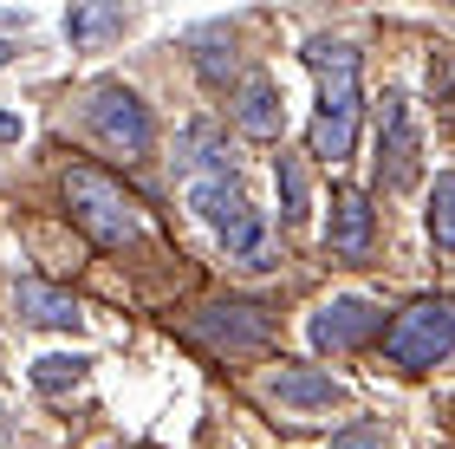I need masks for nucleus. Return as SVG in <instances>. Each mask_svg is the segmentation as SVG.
<instances>
[{
	"label": "nucleus",
	"instance_id": "15",
	"mask_svg": "<svg viewBox=\"0 0 455 449\" xmlns=\"http://www.w3.org/2000/svg\"><path fill=\"white\" fill-rule=\"evenodd\" d=\"M274 182H280V209H286V221H299L313 215V196H306V170H299V156H280L274 163Z\"/></svg>",
	"mask_w": 455,
	"mask_h": 449
},
{
	"label": "nucleus",
	"instance_id": "7",
	"mask_svg": "<svg viewBox=\"0 0 455 449\" xmlns=\"http://www.w3.org/2000/svg\"><path fill=\"white\" fill-rule=\"evenodd\" d=\"M378 325H384V313H378V306H371V300H358V293H345V300H325L319 313H313L306 339H313V352H351V345L378 339Z\"/></svg>",
	"mask_w": 455,
	"mask_h": 449
},
{
	"label": "nucleus",
	"instance_id": "10",
	"mask_svg": "<svg viewBox=\"0 0 455 449\" xmlns=\"http://www.w3.org/2000/svg\"><path fill=\"white\" fill-rule=\"evenodd\" d=\"M13 306L27 313V325H52V333H72V325H78V300L59 293V287H46V280H20Z\"/></svg>",
	"mask_w": 455,
	"mask_h": 449
},
{
	"label": "nucleus",
	"instance_id": "14",
	"mask_svg": "<svg viewBox=\"0 0 455 449\" xmlns=\"http://www.w3.org/2000/svg\"><path fill=\"white\" fill-rule=\"evenodd\" d=\"M429 241L443 254H455V170L436 176V196H429Z\"/></svg>",
	"mask_w": 455,
	"mask_h": 449
},
{
	"label": "nucleus",
	"instance_id": "8",
	"mask_svg": "<svg viewBox=\"0 0 455 449\" xmlns=\"http://www.w3.org/2000/svg\"><path fill=\"white\" fill-rule=\"evenodd\" d=\"M196 339L221 345V352H260V345L274 339V319H267L260 306H202Z\"/></svg>",
	"mask_w": 455,
	"mask_h": 449
},
{
	"label": "nucleus",
	"instance_id": "1",
	"mask_svg": "<svg viewBox=\"0 0 455 449\" xmlns=\"http://www.w3.org/2000/svg\"><path fill=\"white\" fill-rule=\"evenodd\" d=\"M306 66L325 78L319 92V117H313V156L325 163H345L351 144H358V46H345V39H313L306 46Z\"/></svg>",
	"mask_w": 455,
	"mask_h": 449
},
{
	"label": "nucleus",
	"instance_id": "2",
	"mask_svg": "<svg viewBox=\"0 0 455 449\" xmlns=\"http://www.w3.org/2000/svg\"><path fill=\"white\" fill-rule=\"evenodd\" d=\"M189 209L228 241V254H241L247 268H274V261H267V221H260V209L228 176H196L189 182Z\"/></svg>",
	"mask_w": 455,
	"mask_h": 449
},
{
	"label": "nucleus",
	"instance_id": "16",
	"mask_svg": "<svg viewBox=\"0 0 455 449\" xmlns=\"http://www.w3.org/2000/svg\"><path fill=\"white\" fill-rule=\"evenodd\" d=\"M78 378H85V358H39V365H33V384H39L46 397H59V391L78 384Z\"/></svg>",
	"mask_w": 455,
	"mask_h": 449
},
{
	"label": "nucleus",
	"instance_id": "4",
	"mask_svg": "<svg viewBox=\"0 0 455 449\" xmlns=\"http://www.w3.org/2000/svg\"><path fill=\"white\" fill-rule=\"evenodd\" d=\"M384 352L397 365H410V372L443 365L455 352V300H417V306H403V313L390 319V333H384Z\"/></svg>",
	"mask_w": 455,
	"mask_h": 449
},
{
	"label": "nucleus",
	"instance_id": "9",
	"mask_svg": "<svg viewBox=\"0 0 455 449\" xmlns=\"http://www.w3.org/2000/svg\"><path fill=\"white\" fill-rule=\"evenodd\" d=\"M371 229H378L371 196H364V189H339V196H332V229H325V248H332L339 261H364V254H371Z\"/></svg>",
	"mask_w": 455,
	"mask_h": 449
},
{
	"label": "nucleus",
	"instance_id": "5",
	"mask_svg": "<svg viewBox=\"0 0 455 449\" xmlns=\"http://www.w3.org/2000/svg\"><path fill=\"white\" fill-rule=\"evenodd\" d=\"M85 124H92L98 144H111L117 156H143V150H150V137H156L150 111H143V98H137L131 85H111V78H105V85H92Z\"/></svg>",
	"mask_w": 455,
	"mask_h": 449
},
{
	"label": "nucleus",
	"instance_id": "3",
	"mask_svg": "<svg viewBox=\"0 0 455 449\" xmlns=\"http://www.w3.org/2000/svg\"><path fill=\"white\" fill-rule=\"evenodd\" d=\"M66 209H72V221L98 241V248H124V241H137L131 196H124L105 170H92V163H78V170L66 176Z\"/></svg>",
	"mask_w": 455,
	"mask_h": 449
},
{
	"label": "nucleus",
	"instance_id": "19",
	"mask_svg": "<svg viewBox=\"0 0 455 449\" xmlns=\"http://www.w3.org/2000/svg\"><path fill=\"white\" fill-rule=\"evenodd\" d=\"M7 59H13V46H7V39H0V66H7Z\"/></svg>",
	"mask_w": 455,
	"mask_h": 449
},
{
	"label": "nucleus",
	"instance_id": "11",
	"mask_svg": "<svg viewBox=\"0 0 455 449\" xmlns=\"http://www.w3.org/2000/svg\"><path fill=\"white\" fill-rule=\"evenodd\" d=\"M274 397L286 404V411H332L345 391H339V378L313 372V365H293V372H280V378H274Z\"/></svg>",
	"mask_w": 455,
	"mask_h": 449
},
{
	"label": "nucleus",
	"instance_id": "6",
	"mask_svg": "<svg viewBox=\"0 0 455 449\" xmlns=\"http://www.w3.org/2000/svg\"><path fill=\"white\" fill-rule=\"evenodd\" d=\"M423 170V137L410 124V105L397 92H384V111H378V182L384 189H410Z\"/></svg>",
	"mask_w": 455,
	"mask_h": 449
},
{
	"label": "nucleus",
	"instance_id": "13",
	"mask_svg": "<svg viewBox=\"0 0 455 449\" xmlns=\"http://www.w3.org/2000/svg\"><path fill=\"white\" fill-rule=\"evenodd\" d=\"M124 27H131V13H124V7H72L66 13L72 46H105V39H117Z\"/></svg>",
	"mask_w": 455,
	"mask_h": 449
},
{
	"label": "nucleus",
	"instance_id": "18",
	"mask_svg": "<svg viewBox=\"0 0 455 449\" xmlns=\"http://www.w3.org/2000/svg\"><path fill=\"white\" fill-rule=\"evenodd\" d=\"M0 137H20V117H7V111H0Z\"/></svg>",
	"mask_w": 455,
	"mask_h": 449
},
{
	"label": "nucleus",
	"instance_id": "12",
	"mask_svg": "<svg viewBox=\"0 0 455 449\" xmlns=\"http://www.w3.org/2000/svg\"><path fill=\"white\" fill-rule=\"evenodd\" d=\"M235 124H241L247 137H280L286 105H280V92L267 85V78H247V85H241V98H235Z\"/></svg>",
	"mask_w": 455,
	"mask_h": 449
},
{
	"label": "nucleus",
	"instance_id": "17",
	"mask_svg": "<svg viewBox=\"0 0 455 449\" xmlns=\"http://www.w3.org/2000/svg\"><path fill=\"white\" fill-rule=\"evenodd\" d=\"M378 443H384V430H378V423H364V430H345L332 449H378Z\"/></svg>",
	"mask_w": 455,
	"mask_h": 449
}]
</instances>
